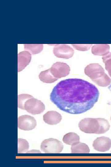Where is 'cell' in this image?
<instances>
[{
    "label": "cell",
    "instance_id": "cell-23",
    "mask_svg": "<svg viewBox=\"0 0 111 167\" xmlns=\"http://www.w3.org/2000/svg\"></svg>",
    "mask_w": 111,
    "mask_h": 167
},
{
    "label": "cell",
    "instance_id": "cell-7",
    "mask_svg": "<svg viewBox=\"0 0 111 167\" xmlns=\"http://www.w3.org/2000/svg\"><path fill=\"white\" fill-rule=\"evenodd\" d=\"M37 125L35 119L31 116L25 115L19 116L18 119V126L22 130L29 131L34 129Z\"/></svg>",
    "mask_w": 111,
    "mask_h": 167
},
{
    "label": "cell",
    "instance_id": "cell-19",
    "mask_svg": "<svg viewBox=\"0 0 111 167\" xmlns=\"http://www.w3.org/2000/svg\"><path fill=\"white\" fill-rule=\"evenodd\" d=\"M102 58L105 64V69L111 77V53L103 56Z\"/></svg>",
    "mask_w": 111,
    "mask_h": 167
},
{
    "label": "cell",
    "instance_id": "cell-14",
    "mask_svg": "<svg viewBox=\"0 0 111 167\" xmlns=\"http://www.w3.org/2000/svg\"><path fill=\"white\" fill-rule=\"evenodd\" d=\"M80 137L75 133L70 132L64 135L63 138V141L65 143L72 145L79 142Z\"/></svg>",
    "mask_w": 111,
    "mask_h": 167
},
{
    "label": "cell",
    "instance_id": "cell-12",
    "mask_svg": "<svg viewBox=\"0 0 111 167\" xmlns=\"http://www.w3.org/2000/svg\"><path fill=\"white\" fill-rule=\"evenodd\" d=\"M109 50L107 44H96L92 47V51L94 55L104 56L109 53Z\"/></svg>",
    "mask_w": 111,
    "mask_h": 167
},
{
    "label": "cell",
    "instance_id": "cell-4",
    "mask_svg": "<svg viewBox=\"0 0 111 167\" xmlns=\"http://www.w3.org/2000/svg\"><path fill=\"white\" fill-rule=\"evenodd\" d=\"M63 148V145L60 141L53 138L43 140L40 145L41 150L45 153H59Z\"/></svg>",
    "mask_w": 111,
    "mask_h": 167
},
{
    "label": "cell",
    "instance_id": "cell-17",
    "mask_svg": "<svg viewBox=\"0 0 111 167\" xmlns=\"http://www.w3.org/2000/svg\"><path fill=\"white\" fill-rule=\"evenodd\" d=\"M29 143L26 139L22 138L18 139V153H24L28 151Z\"/></svg>",
    "mask_w": 111,
    "mask_h": 167
},
{
    "label": "cell",
    "instance_id": "cell-13",
    "mask_svg": "<svg viewBox=\"0 0 111 167\" xmlns=\"http://www.w3.org/2000/svg\"><path fill=\"white\" fill-rule=\"evenodd\" d=\"M39 77L41 81L46 83H53L58 79L53 75L50 69L41 71L39 75Z\"/></svg>",
    "mask_w": 111,
    "mask_h": 167
},
{
    "label": "cell",
    "instance_id": "cell-18",
    "mask_svg": "<svg viewBox=\"0 0 111 167\" xmlns=\"http://www.w3.org/2000/svg\"><path fill=\"white\" fill-rule=\"evenodd\" d=\"M33 97L30 95L22 94L18 96V106L19 108L24 110V105L26 102L29 99Z\"/></svg>",
    "mask_w": 111,
    "mask_h": 167
},
{
    "label": "cell",
    "instance_id": "cell-11",
    "mask_svg": "<svg viewBox=\"0 0 111 167\" xmlns=\"http://www.w3.org/2000/svg\"><path fill=\"white\" fill-rule=\"evenodd\" d=\"M62 118V116L60 114L53 111L47 112L43 116L44 121L50 125H54L58 124L61 121Z\"/></svg>",
    "mask_w": 111,
    "mask_h": 167
},
{
    "label": "cell",
    "instance_id": "cell-8",
    "mask_svg": "<svg viewBox=\"0 0 111 167\" xmlns=\"http://www.w3.org/2000/svg\"><path fill=\"white\" fill-rule=\"evenodd\" d=\"M54 45L53 52L56 57L68 59L73 55L74 50L68 45L66 44H55Z\"/></svg>",
    "mask_w": 111,
    "mask_h": 167
},
{
    "label": "cell",
    "instance_id": "cell-3",
    "mask_svg": "<svg viewBox=\"0 0 111 167\" xmlns=\"http://www.w3.org/2000/svg\"><path fill=\"white\" fill-rule=\"evenodd\" d=\"M85 74L91 78L96 76L95 81L97 84L100 86L106 87L111 83V79L104 72L102 67L98 64H91L85 69Z\"/></svg>",
    "mask_w": 111,
    "mask_h": 167
},
{
    "label": "cell",
    "instance_id": "cell-21",
    "mask_svg": "<svg viewBox=\"0 0 111 167\" xmlns=\"http://www.w3.org/2000/svg\"><path fill=\"white\" fill-rule=\"evenodd\" d=\"M26 153H41V152L39 150H31L28 151L26 152Z\"/></svg>",
    "mask_w": 111,
    "mask_h": 167
},
{
    "label": "cell",
    "instance_id": "cell-6",
    "mask_svg": "<svg viewBox=\"0 0 111 167\" xmlns=\"http://www.w3.org/2000/svg\"><path fill=\"white\" fill-rule=\"evenodd\" d=\"M50 69L52 74L57 79L67 76L70 71V68L68 65L58 62L54 63Z\"/></svg>",
    "mask_w": 111,
    "mask_h": 167
},
{
    "label": "cell",
    "instance_id": "cell-1",
    "mask_svg": "<svg viewBox=\"0 0 111 167\" xmlns=\"http://www.w3.org/2000/svg\"><path fill=\"white\" fill-rule=\"evenodd\" d=\"M99 95L93 84L82 79L70 78L61 81L54 87L50 99L61 110L78 114L92 108Z\"/></svg>",
    "mask_w": 111,
    "mask_h": 167
},
{
    "label": "cell",
    "instance_id": "cell-20",
    "mask_svg": "<svg viewBox=\"0 0 111 167\" xmlns=\"http://www.w3.org/2000/svg\"><path fill=\"white\" fill-rule=\"evenodd\" d=\"M73 47L76 49L80 51L88 50L92 46V44H72Z\"/></svg>",
    "mask_w": 111,
    "mask_h": 167
},
{
    "label": "cell",
    "instance_id": "cell-22",
    "mask_svg": "<svg viewBox=\"0 0 111 167\" xmlns=\"http://www.w3.org/2000/svg\"><path fill=\"white\" fill-rule=\"evenodd\" d=\"M108 88H109V91L111 92V84L109 85V86L108 87Z\"/></svg>",
    "mask_w": 111,
    "mask_h": 167
},
{
    "label": "cell",
    "instance_id": "cell-15",
    "mask_svg": "<svg viewBox=\"0 0 111 167\" xmlns=\"http://www.w3.org/2000/svg\"><path fill=\"white\" fill-rule=\"evenodd\" d=\"M71 150L72 153H88L90 152V149L87 145L79 142L72 145Z\"/></svg>",
    "mask_w": 111,
    "mask_h": 167
},
{
    "label": "cell",
    "instance_id": "cell-10",
    "mask_svg": "<svg viewBox=\"0 0 111 167\" xmlns=\"http://www.w3.org/2000/svg\"><path fill=\"white\" fill-rule=\"evenodd\" d=\"M31 54L27 51L20 52L18 55V71L20 72L24 69L30 63Z\"/></svg>",
    "mask_w": 111,
    "mask_h": 167
},
{
    "label": "cell",
    "instance_id": "cell-9",
    "mask_svg": "<svg viewBox=\"0 0 111 167\" xmlns=\"http://www.w3.org/2000/svg\"><path fill=\"white\" fill-rule=\"evenodd\" d=\"M94 148L97 151L105 152L111 147V140L108 137L102 136L97 138L92 144Z\"/></svg>",
    "mask_w": 111,
    "mask_h": 167
},
{
    "label": "cell",
    "instance_id": "cell-5",
    "mask_svg": "<svg viewBox=\"0 0 111 167\" xmlns=\"http://www.w3.org/2000/svg\"><path fill=\"white\" fill-rule=\"evenodd\" d=\"M45 109V105L43 102L34 97L28 99L24 105V110L32 114H39Z\"/></svg>",
    "mask_w": 111,
    "mask_h": 167
},
{
    "label": "cell",
    "instance_id": "cell-2",
    "mask_svg": "<svg viewBox=\"0 0 111 167\" xmlns=\"http://www.w3.org/2000/svg\"><path fill=\"white\" fill-rule=\"evenodd\" d=\"M79 126L85 133L100 134L108 131L110 126L107 120L104 118H87L81 120Z\"/></svg>",
    "mask_w": 111,
    "mask_h": 167
},
{
    "label": "cell",
    "instance_id": "cell-16",
    "mask_svg": "<svg viewBox=\"0 0 111 167\" xmlns=\"http://www.w3.org/2000/svg\"><path fill=\"white\" fill-rule=\"evenodd\" d=\"M24 49L33 54H38L41 52L43 49L42 44H25Z\"/></svg>",
    "mask_w": 111,
    "mask_h": 167
}]
</instances>
